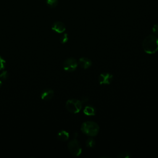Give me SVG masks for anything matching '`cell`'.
Returning a JSON list of instances; mask_svg holds the SVG:
<instances>
[{
	"label": "cell",
	"mask_w": 158,
	"mask_h": 158,
	"mask_svg": "<svg viewBox=\"0 0 158 158\" xmlns=\"http://www.w3.org/2000/svg\"><path fill=\"white\" fill-rule=\"evenodd\" d=\"M52 30L56 33H62L65 30V25L62 22H56L52 25Z\"/></svg>",
	"instance_id": "8"
},
{
	"label": "cell",
	"mask_w": 158,
	"mask_h": 158,
	"mask_svg": "<svg viewBox=\"0 0 158 158\" xmlns=\"http://www.w3.org/2000/svg\"><path fill=\"white\" fill-rule=\"evenodd\" d=\"M8 77V73L7 71H3L1 74H0V78L2 80H6Z\"/></svg>",
	"instance_id": "16"
},
{
	"label": "cell",
	"mask_w": 158,
	"mask_h": 158,
	"mask_svg": "<svg viewBox=\"0 0 158 158\" xmlns=\"http://www.w3.org/2000/svg\"><path fill=\"white\" fill-rule=\"evenodd\" d=\"M83 112L87 116H93L96 114V109L93 105H87L83 109Z\"/></svg>",
	"instance_id": "10"
},
{
	"label": "cell",
	"mask_w": 158,
	"mask_h": 158,
	"mask_svg": "<svg viewBox=\"0 0 158 158\" xmlns=\"http://www.w3.org/2000/svg\"><path fill=\"white\" fill-rule=\"evenodd\" d=\"M78 64L83 69H87L91 66L92 62L89 58H87L85 57H82L79 59Z\"/></svg>",
	"instance_id": "9"
},
{
	"label": "cell",
	"mask_w": 158,
	"mask_h": 158,
	"mask_svg": "<svg viewBox=\"0 0 158 158\" xmlns=\"http://www.w3.org/2000/svg\"><path fill=\"white\" fill-rule=\"evenodd\" d=\"M116 157L118 158H128L131 157V154L128 152H123L119 153L118 155L116 156Z\"/></svg>",
	"instance_id": "15"
},
{
	"label": "cell",
	"mask_w": 158,
	"mask_h": 158,
	"mask_svg": "<svg viewBox=\"0 0 158 158\" xmlns=\"http://www.w3.org/2000/svg\"><path fill=\"white\" fill-rule=\"evenodd\" d=\"M1 86H2V81H1V80H0V88Z\"/></svg>",
	"instance_id": "20"
},
{
	"label": "cell",
	"mask_w": 158,
	"mask_h": 158,
	"mask_svg": "<svg viewBox=\"0 0 158 158\" xmlns=\"http://www.w3.org/2000/svg\"><path fill=\"white\" fill-rule=\"evenodd\" d=\"M57 138L60 141H65L69 138V133L65 130H60L57 133Z\"/></svg>",
	"instance_id": "11"
},
{
	"label": "cell",
	"mask_w": 158,
	"mask_h": 158,
	"mask_svg": "<svg viewBox=\"0 0 158 158\" xmlns=\"http://www.w3.org/2000/svg\"><path fill=\"white\" fill-rule=\"evenodd\" d=\"M69 40V36L67 33H63L60 36V42L62 44H65Z\"/></svg>",
	"instance_id": "14"
},
{
	"label": "cell",
	"mask_w": 158,
	"mask_h": 158,
	"mask_svg": "<svg viewBox=\"0 0 158 158\" xmlns=\"http://www.w3.org/2000/svg\"><path fill=\"white\" fill-rule=\"evenodd\" d=\"M6 66V60L0 56V70L4 69Z\"/></svg>",
	"instance_id": "17"
},
{
	"label": "cell",
	"mask_w": 158,
	"mask_h": 158,
	"mask_svg": "<svg viewBox=\"0 0 158 158\" xmlns=\"http://www.w3.org/2000/svg\"><path fill=\"white\" fill-rule=\"evenodd\" d=\"M81 131L89 136H95L99 131L98 124L93 121H86L81 126Z\"/></svg>",
	"instance_id": "2"
},
{
	"label": "cell",
	"mask_w": 158,
	"mask_h": 158,
	"mask_svg": "<svg viewBox=\"0 0 158 158\" xmlns=\"http://www.w3.org/2000/svg\"><path fill=\"white\" fill-rule=\"evenodd\" d=\"M66 109L70 113L77 114L78 113L82 107V103L80 100L72 99L67 101L65 103Z\"/></svg>",
	"instance_id": "3"
},
{
	"label": "cell",
	"mask_w": 158,
	"mask_h": 158,
	"mask_svg": "<svg viewBox=\"0 0 158 158\" xmlns=\"http://www.w3.org/2000/svg\"><path fill=\"white\" fill-rule=\"evenodd\" d=\"M78 64L77 60L73 57H70L65 60L63 63V69L67 72H73L76 70Z\"/></svg>",
	"instance_id": "5"
},
{
	"label": "cell",
	"mask_w": 158,
	"mask_h": 158,
	"mask_svg": "<svg viewBox=\"0 0 158 158\" xmlns=\"http://www.w3.org/2000/svg\"><path fill=\"white\" fill-rule=\"evenodd\" d=\"M48 6L51 8L55 7L58 4V0H46Z\"/></svg>",
	"instance_id": "13"
},
{
	"label": "cell",
	"mask_w": 158,
	"mask_h": 158,
	"mask_svg": "<svg viewBox=\"0 0 158 158\" xmlns=\"http://www.w3.org/2000/svg\"><path fill=\"white\" fill-rule=\"evenodd\" d=\"M67 146L69 152L73 156H79L81 154L82 149L80 143L76 138H74L70 141V142L68 143Z\"/></svg>",
	"instance_id": "4"
},
{
	"label": "cell",
	"mask_w": 158,
	"mask_h": 158,
	"mask_svg": "<svg viewBox=\"0 0 158 158\" xmlns=\"http://www.w3.org/2000/svg\"><path fill=\"white\" fill-rule=\"evenodd\" d=\"M144 51L149 54H152L158 51V37L154 35H148L142 42Z\"/></svg>",
	"instance_id": "1"
},
{
	"label": "cell",
	"mask_w": 158,
	"mask_h": 158,
	"mask_svg": "<svg viewBox=\"0 0 158 158\" xmlns=\"http://www.w3.org/2000/svg\"><path fill=\"white\" fill-rule=\"evenodd\" d=\"M41 98L44 101H49L54 96V91L50 88H46L41 93Z\"/></svg>",
	"instance_id": "7"
},
{
	"label": "cell",
	"mask_w": 158,
	"mask_h": 158,
	"mask_svg": "<svg viewBox=\"0 0 158 158\" xmlns=\"http://www.w3.org/2000/svg\"><path fill=\"white\" fill-rule=\"evenodd\" d=\"M152 32L156 34V35H158V23H156L153 25L152 27Z\"/></svg>",
	"instance_id": "18"
},
{
	"label": "cell",
	"mask_w": 158,
	"mask_h": 158,
	"mask_svg": "<svg viewBox=\"0 0 158 158\" xmlns=\"http://www.w3.org/2000/svg\"><path fill=\"white\" fill-rule=\"evenodd\" d=\"M95 140L92 138H89L86 141V146L88 148H92L95 146Z\"/></svg>",
	"instance_id": "12"
},
{
	"label": "cell",
	"mask_w": 158,
	"mask_h": 158,
	"mask_svg": "<svg viewBox=\"0 0 158 158\" xmlns=\"http://www.w3.org/2000/svg\"><path fill=\"white\" fill-rule=\"evenodd\" d=\"M113 78L114 76L110 73H102L98 77V82L100 85H109L112 81Z\"/></svg>",
	"instance_id": "6"
},
{
	"label": "cell",
	"mask_w": 158,
	"mask_h": 158,
	"mask_svg": "<svg viewBox=\"0 0 158 158\" xmlns=\"http://www.w3.org/2000/svg\"><path fill=\"white\" fill-rule=\"evenodd\" d=\"M80 101H81V103H86V102H88L89 99L86 96H83V97H82V98H81V99Z\"/></svg>",
	"instance_id": "19"
}]
</instances>
